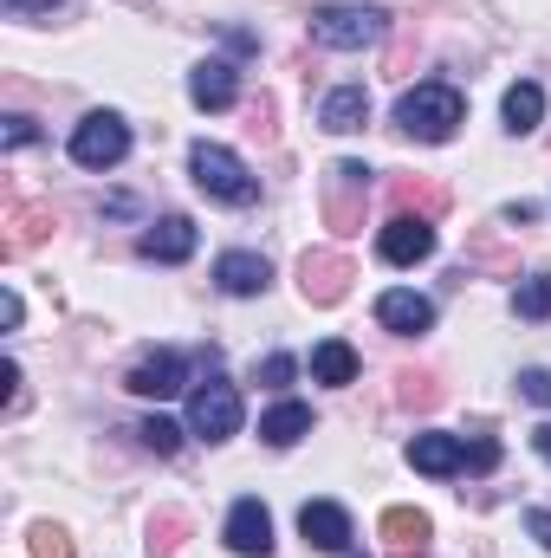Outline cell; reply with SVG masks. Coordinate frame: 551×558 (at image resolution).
Instances as JSON below:
<instances>
[{
    "label": "cell",
    "mask_w": 551,
    "mask_h": 558,
    "mask_svg": "<svg viewBox=\"0 0 551 558\" xmlns=\"http://www.w3.org/2000/svg\"><path fill=\"white\" fill-rule=\"evenodd\" d=\"M188 175H195V189H201L208 202H228V208L260 202V175H254L228 143H195V149H188Z\"/></svg>",
    "instance_id": "1"
},
{
    "label": "cell",
    "mask_w": 551,
    "mask_h": 558,
    "mask_svg": "<svg viewBox=\"0 0 551 558\" xmlns=\"http://www.w3.org/2000/svg\"><path fill=\"white\" fill-rule=\"evenodd\" d=\"M461 118H467V105H461L454 85H415V92L396 98V124L421 143H448L461 131Z\"/></svg>",
    "instance_id": "2"
},
{
    "label": "cell",
    "mask_w": 551,
    "mask_h": 558,
    "mask_svg": "<svg viewBox=\"0 0 551 558\" xmlns=\"http://www.w3.org/2000/svg\"><path fill=\"white\" fill-rule=\"evenodd\" d=\"M383 26H390L383 7H318L311 13V39L331 46V52H364V46L383 39Z\"/></svg>",
    "instance_id": "3"
},
{
    "label": "cell",
    "mask_w": 551,
    "mask_h": 558,
    "mask_svg": "<svg viewBox=\"0 0 551 558\" xmlns=\"http://www.w3.org/2000/svg\"><path fill=\"white\" fill-rule=\"evenodd\" d=\"M131 156V124L118 111H91L78 131H72V162L78 169H118Z\"/></svg>",
    "instance_id": "4"
},
{
    "label": "cell",
    "mask_w": 551,
    "mask_h": 558,
    "mask_svg": "<svg viewBox=\"0 0 551 558\" xmlns=\"http://www.w3.org/2000/svg\"><path fill=\"white\" fill-rule=\"evenodd\" d=\"M188 428L201 435V441H228L234 428H241V390L234 384H201L195 397H188Z\"/></svg>",
    "instance_id": "5"
},
{
    "label": "cell",
    "mask_w": 551,
    "mask_h": 558,
    "mask_svg": "<svg viewBox=\"0 0 551 558\" xmlns=\"http://www.w3.org/2000/svg\"><path fill=\"white\" fill-rule=\"evenodd\" d=\"M377 254H383L390 267L428 260V254H434V221H428V215H390V221L377 228Z\"/></svg>",
    "instance_id": "6"
},
{
    "label": "cell",
    "mask_w": 551,
    "mask_h": 558,
    "mask_svg": "<svg viewBox=\"0 0 551 558\" xmlns=\"http://www.w3.org/2000/svg\"><path fill=\"white\" fill-rule=\"evenodd\" d=\"M221 539H228L241 558H267V553H273V513H267L260 500H234V513H228Z\"/></svg>",
    "instance_id": "7"
},
{
    "label": "cell",
    "mask_w": 551,
    "mask_h": 558,
    "mask_svg": "<svg viewBox=\"0 0 551 558\" xmlns=\"http://www.w3.org/2000/svg\"><path fill=\"white\" fill-rule=\"evenodd\" d=\"M298 533H305V546H318V553H344V546H351V513H344L338 500H305V507H298Z\"/></svg>",
    "instance_id": "8"
},
{
    "label": "cell",
    "mask_w": 551,
    "mask_h": 558,
    "mask_svg": "<svg viewBox=\"0 0 551 558\" xmlns=\"http://www.w3.org/2000/svg\"><path fill=\"white\" fill-rule=\"evenodd\" d=\"M182 377H188V364H182V351H149L131 364V377H124V390H137V397H175L182 390Z\"/></svg>",
    "instance_id": "9"
},
{
    "label": "cell",
    "mask_w": 551,
    "mask_h": 558,
    "mask_svg": "<svg viewBox=\"0 0 551 558\" xmlns=\"http://www.w3.org/2000/svg\"><path fill=\"white\" fill-rule=\"evenodd\" d=\"M409 468H415V474L448 481V474H461V468H467V441H461V435L428 428V435H415V441H409Z\"/></svg>",
    "instance_id": "10"
},
{
    "label": "cell",
    "mask_w": 551,
    "mask_h": 558,
    "mask_svg": "<svg viewBox=\"0 0 551 558\" xmlns=\"http://www.w3.org/2000/svg\"><path fill=\"white\" fill-rule=\"evenodd\" d=\"M298 286H305L311 305H338L344 286H351V260L344 254H305L298 260Z\"/></svg>",
    "instance_id": "11"
},
{
    "label": "cell",
    "mask_w": 551,
    "mask_h": 558,
    "mask_svg": "<svg viewBox=\"0 0 551 558\" xmlns=\"http://www.w3.org/2000/svg\"><path fill=\"white\" fill-rule=\"evenodd\" d=\"M267 279H273L267 254L234 247V254H221V260H215V286H221L228 299H254V292H267Z\"/></svg>",
    "instance_id": "12"
},
{
    "label": "cell",
    "mask_w": 551,
    "mask_h": 558,
    "mask_svg": "<svg viewBox=\"0 0 551 558\" xmlns=\"http://www.w3.org/2000/svg\"><path fill=\"white\" fill-rule=\"evenodd\" d=\"M188 98H195L201 111H228V105L241 98V78H234V65H228V59H201V65L188 72Z\"/></svg>",
    "instance_id": "13"
},
{
    "label": "cell",
    "mask_w": 551,
    "mask_h": 558,
    "mask_svg": "<svg viewBox=\"0 0 551 558\" xmlns=\"http://www.w3.org/2000/svg\"><path fill=\"white\" fill-rule=\"evenodd\" d=\"M137 247H143V260L175 267V260H188V254H195V221H188V215H162V221L143 234Z\"/></svg>",
    "instance_id": "14"
},
{
    "label": "cell",
    "mask_w": 551,
    "mask_h": 558,
    "mask_svg": "<svg viewBox=\"0 0 551 558\" xmlns=\"http://www.w3.org/2000/svg\"><path fill=\"white\" fill-rule=\"evenodd\" d=\"M377 318H383V331H396V338H415V331H428L434 325V305L421 299V292H383L377 299Z\"/></svg>",
    "instance_id": "15"
},
{
    "label": "cell",
    "mask_w": 551,
    "mask_h": 558,
    "mask_svg": "<svg viewBox=\"0 0 551 558\" xmlns=\"http://www.w3.org/2000/svg\"><path fill=\"white\" fill-rule=\"evenodd\" d=\"M364 118H370V92H364V85H338V92L318 105V124H325L331 137H351V131H364Z\"/></svg>",
    "instance_id": "16"
},
{
    "label": "cell",
    "mask_w": 551,
    "mask_h": 558,
    "mask_svg": "<svg viewBox=\"0 0 551 558\" xmlns=\"http://www.w3.org/2000/svg\"><path fill=\"white\" fill-rule=\"evenodd\" d=\"M383 539H390V558H428V513L390 507L383 513Z\"/></svg>",
    "instance_id": "17"
},
{
    "label": "cell",
    "mask_w": 551,
    "mask_h": 558,
    "mask_svg": "<svg viewBox=\"0 0 551 558\" xmlns=\"http://www.w3.org/2000/svg\"><path fill=\"white\" fill-rule=\"evenodd\" d=\"M311 377H318V384H331V390L357 384V351H351L344 338H325V344L311 351Z\"/></svg>",
    "instance_id": "18"
},
{
    "label": "cell",
    "mask_w": 551,
    "mask_h": 558,
    "mask_svg": "<svg viewBox=\"0 0 551 558\" xmlns=\"http://www.w3.org/2000/svg\"><path fill=\"white\" fill-rule=\"evenodd\" d=\"M311 435V410L305 403H273L267 416H260V441H273V448H292V441H305Z\"/></svg>",
    "instance_id": "19"
},
{
    "label": "cell",
    "mask_w": 551,
    "mask_h": 558,
    "mask_svg": "<svg viewBox=\"0 0 551 558\" xmlns=\"http://www.w3.org/2000/svg\"><path fill=\"white\" fill-rule=\"evenodd\" d=\"M539 118H546V92H539L532 78H519V85L506 92V131H513V137H532Z\"/></svg>",
    "instance_id": "20"
},
{
    "label": "cell",
    "mask_w": 551,
    "mask_h": 558,
    "mask_svg": "<svg viewBox=\"0 0 551 558\" xmlns=\"http://www.w3.org/2000/svg\"><path fill=\"white\" fill-rule=\"evenodd\" d=\"M46 228H52V215H46V208H7V254H26Z\"/></svg>",
    "instance_id": "21"
},
{
    "label": "cell",
    "mask_w": 551,
    "mask_h": 558,
    "mask_svg": "<svg viewBox=\"0 0 551 558\" xmlns=\"http://www.w3.org/2000/svg\"><path fill=\"white\" fill-rule=\"evenodd\" d=\"M513 312H519V318H551V274H526L519 279Z\"/></svg>",
    "instance_id": "22"
},
{
    "label": "cell",
    "mask_w": 551,
    "mask_h": 558,
    "mask_svg": "<svg viewBox=\"0 0 551 558\" xmlns=\"http://www.w3.org/2000/svg\"><path fill=\"white\" fill-rule=\"evenodd\" d=\"M331 182L351 189V195H364V189H370V169H364V162H338ZM331 221H351V202H331Z\"/></svg>",
    "instance_id": "23"
},
{
    "label": "cell",
    "mask_w": 551,
    "mask_h": 558,
    "mask_svg": "<svg viewBox=\"0 0 551 558\" xmlns=\"http://www.w3.org/2000/svg\"><path fill=\"white\" fill-rule=\"evenodd\" d=\"M137 435H143V448H156V454H175V448H182V428H175L169 416H149Z\"/></svg>",
    "instance_id": "24"
},
{
    "label": "cell",
    "mask_w": 551,
    "mask_h": 558,
    "mask_svg": "<svg viewBox=\"0 0 551 558\" xmlns=\"http://www.w3.org/2000/svg\"><path fill=\"white\" fill-rule=\"evenodd\" d=\"M175 533H182V520H175V513H162V520L149 526V558H169V553H175Z\"/></svg>",
    "instance_id": "25"
},
{
    "label": "cell",
    "mask_w": 551,
    "mask_h": 558,
    "mask_svg": "<svg viewBox=\"0 0 551 558\" xmlns=\"http://www.w3.org/2000/svg\"><path fill=\"white\" fill-rule=\"evenodd\" d=\"M292 377H298V364H292V357H285V351H273V357H267V364H260V384H267V390H285V384H292Z\"/></svg>",
    "instance_id": "26"
},
{
    "label": "cell",
    "mask_w": 551,
    "mask_h": 558,
    "mask_svg": "<svg viewBox=\"0 0 551 558\" xmlns=\"http://www.w3.org/2000/svg\"><path fill=\"white\" fill-rule=\"evenodd\" d=\"M519 397L539 403V410H551V371H519Z\"/></svg>",
    "instance_id": "27"
},
{
    "label": "cell",
    "mask_w": 551,
    "mask_h": 558,
    "mask_svg": "<svg viewBox=\"0 0 551 558\" xmlns=\"http://www.w3.org/2000/svg\"><path fill=\"white\" fill-rule=\"evenodd\" d=\"M33 558H72V539H65L59 526H39V533H33Z\"/></svg>",
    "instance_id": "28"
},
{
    "label": "cell",
    "mask_w": 551,
    "mask_h": 558,
    "mask_svg": "<svg viewBox=\"0 0 551 558\" xmlns=\"http://www.w3.org/2000/svg\"><path fill=\"white\" fill-rule=\"evenodd\" d=\"M467 468H474V474H493V468H500V441H474V448H467Z\"/></svg>",
    "instance_id": "29"
},
{
    "label": "cell",
    "mask_w": 551,
    "mask_h": 558,
    "mask_svg": "<svg viewBox=\"0 0 551 558\" xmlns=\"http://www.w3.org/2000/svg\"><path fill=\"white\" fill-rule=\"evenodd\" d=\"M526 533H532V539L551 553V513H546V507H532V513H526Z\"/></svg>",
    "instance_id": "30"
},
{
    "label": "cell",
    "mask_w": 551,
    "mask_h": 558,
    "mask_svg": "<svg viewBox=\"0 0 551 558\" xmlns=\"http://www.w3.org/2000/svg\"><path fill=\"white\" fill-rule=\"evenodd\" d=\"M33 137H39V131H33V118H7V143H13V149H26Z\"/></svg>",
    "instance_id": "31"
},
{
    "label": "cell",
    "mask_w": 551,
    "mask_h": 558,
    "mask_svg": "<svg viewBox=\"0 0 551 558\" xmlns=\"http://www.w3.org/2000/svg\"><path fill=\"white\" fill-rule=\"evenodd\" d=\"M52 7H59V0H7L13 20H26V13H52Z\"/></svg>",
    "instance_id": "32"
},
{
    "label": "cell",
    "mask_w": 551,
    "mask_h": 558,
    "mask_svg": "<svg viewBox=\"0 0 551 558\" xmlns=\"http://www.w3.org/2000/svg\"><path fill=\"white\" fill-rule=\"evenodd\" d=\"M20 312H26V305H20V292H7V299H0V318H7V331L20 325Z\"/></svg>",
    "instance_id": "33"
},
{
    "label": "cell",
    "mask_w": 551,
    "mask_h": 558,
    "mask_svg": "<svg viewBox=\"0 0 551 558\" xmlns=\"http://www.w3.org/2000/svg\"><path fill=\"white\" fill-rule=\"evenodd\" d=\"M532 448H539V454L551 461V422H539V428H532Z\"/></svg>",
    "instance_id": "34"
}]
</instances>
